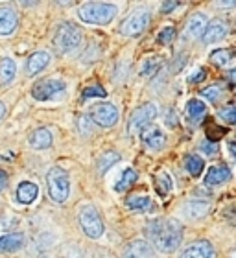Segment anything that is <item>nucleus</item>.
<instances>
[{
    "label": "nucleus",
    "instance_id": "f704fd0d",
    "mask_svg": "<svg viewBox=\"0 0 236 258\" xmlns=\"http://www.w3.org/2000/svg\"><path fill=\"white\" fill-rule=\"evenodd\" d=\"M78 125H80V131H81L83 135H89V133L92 131V127H91V120H89V116H85V114L78 118Z\"/></svg>",
    "mask_w": 236,
    "mask_h": 258
},
{
    "label": "nucleus",
    "instance_id": "423d86ee",
    "mask_svg": "<svg viewBox=\"0 0 236 258\" xmlns=\"http://www.w3.org/2000/svg\"><path fill=\"white\" fill-rule=\"evenodd\" d=\"M157 116V107L153 103H144V105H140L137 107L131 113L129 116V122H128V133L129 135H135L139 133V131H144L146 125L153 122Z\"/></svg>",
    "mask_w": 236,
    "mask_h": 258
},
{
    "label": "nucleus",
    "instance_id": "b1692460",
    "mask_svg": "<svg viewBox=\"0 0 236 258\" xmlns=\"http://www.w3.org/2000/svg\"><path fill=\"white\" fill-rule=\"evenodd\" d=\"M135 181H137V172H135L133 168H128V170H124V173L120 175L114 190H116V192H126V190H129L133 186Z\"/></svg>",
    "mask_w": 236,
    "mask_h": 258
},
{
    "label": "nucleus",
    "instance_id": "6ab92c4d",
    "mask_svg": "<svg viewBox=\"0 0 236 258\" xmlns=\"http://www.w3.org/2000/svg\"><path fill=\"white\" fill-rule=\"evenodd\" d=\"M39 196V188L37 184L30 183V181H24V183L19 184V188H17V201L22 205H30L33 203Z\"/></svg>",
    "mask_w": 236,
    "mask_h": 258
},
{
    "label": "nucleus",
    "instance_id": "2f4dec72",
    "mask_svg": "<svg viewBox=\"0 0 236 258\" xmlns=\"http://www.w3.org/2000/svg\"><path fill=\"white\" fill-rule=\"evenodd\" d=\"M107 96V92H105V89L100 85H92V87H87L85 91H83V98H105Z\"/></svg>",
    "mask_w": 236,
    "mask_h": 258
},
{
    "label": "nucleus",
    "instance_id": "5701e85b",
    "mask_svg": "<svg viewBox=\"0 0 236 258\" xmlns=\"http://www.w3.org/2000/svg\"><path fill=\"white\" fill-rule=\"evenodd\" d=\"M126 205H128V209L133 210V212H148V210H151L153 201H151L148 196H131V198H128Z\"/></svg>",
    "mask_w": 236,
    "mask_h": 258
},
{
    "label": "nucleus",
    "instance_id": "c03bdc74",
    "mask_svg": "<svg viewBox=\"0 0 236 258\" xmlns=\"http://www.w3.org/2000/svg\"><path fill=\"white\" fill-rule=\"evenodd\" d=\"M229 78H231L232 81H236V69L231 70V74H229Z\"/></svg>",
    "mask_w": 236,
    "mask_h": 258
},
{
    "label": "nucleus",
    "instance_id": "79ce46f5",
    "mask_svg": "<svg viewBox=\"0 0 236 258\" xmlns=\"http://www.w3.org/2000/svg\"><path fill=\"white\" fill-rule=\"evenodd\" d=\"M4 114H6V105L2 102H0V120L4 118Z\"/></svg>",
    "mask_w": 236,
    "mask_h": 258
},
{
    "label": "nucleus",
    "instance_id": "72a5a7b5",
    "mask_svg": "<svg viewBox=\"0 0 236 258\" xmlns=\"http://www.w3.org/2000/svg\"><path fill=\"white\" fill-rule=\"evenodd\" d=\"M173 35H175V30H173L172 26L162 28V32L159 33V43H161V44H170V43H172Z\"/></svg>",
    "mask_w": 236,
    "mask_h": 258
},
{
    "label": "nucleus",
    "instance_id": "a878e982",
    "mask_svg": "<svg viewBox=\"0 0 236 258\" xmlns=\"http://www.w3.org/2000/svg\"><path fill=\"white\" fill-rule=\"evenodd\" d=\"M118 161H120V155H118L116 151H105V153L98 159V172L105 173L109 168L113 166V164H116Z\"/></svg>",
    "mask_w": 236,
    "mask_h": 258
},
{
    "label": "nucleus",
    "instance_id": "e433bc0d",
    "mask_svg": "<svg viewBox=\"0 0 236 258\" xmlns=\"http://www.w3.org/2000/svg\"><path fill=\"white\" fill-rule=\"evenodd\" d=\"M179 6H181V4H179V2H162L161 11H162V13H170V11L177 10Z\"/></svg>",
    "mask_w": 236,
    "mask_h": 258
},
{
    "label": "nucleus",
    "instance_id": "bb28decb",
    "mask_svg": "<svg viewBox=\"0 0 236 258\" xmlns=\"http://www.w3.org/2000/svg\"><path fill=\"white\" fill-rule=\"evenodd\" d=\"M155 188L162 198L170 194V190H172V179H170V175L166 172H159L155 175Z\"/></svg>",
    "mask_w": 236,
    "mask_h": 258
},
{
    "label": "nucleus",
    "instance_id": "0eeeda50",
    "mask_svg": "<svg viewBox=\"0 0 236 258\" xmlns=\"http://www.w3.org/2000/svg\"><path fill=\"white\" fill-rule=\"evenodd\" d=\"M148 24H150V11H137L128 19H124L120 24V33L126 37H135L144 32Z\"/></svg>",
    "mask_w": 236,
    "mask_h": 258
},
{
    "label": "nucleus",
    "instance_id": "4be33fe9",
    "mask_svg": "<svg viewBox=\"0 0 236 258\" xmlns=\"http://www.w3.org/2000/svg\"><path fill=\"white\" fill-rule=\"evenodd\" d=\"M207 212H209V203H205V201H190L183 209V216L188 220H199Z\"/></svg>",
    "mask_w": 236,
    "mask_h": 258
},
{
    "label": "nucleus",
    "instance_id": "c85d7f7f",
    "mask_svg": "<svg viewBox=\"0 0 236 258\" xmlns=\"http://www.w3.org/2000/svg\"><path fill=\"white\" fill-rule=\"evenodd\" d=\"M187 113L190 116V120H199L207 113V105L203 102H199V100H190L187 105Z\"/></svg>",
    "mask_w": 236,
    "mask_h": 258
},
{
    "label": "nucleus",
    "instance_id": "473e14b6",
    "mask_svg": "<svg viewBox=\"0 0 236 258\" xmlns=\"http://www.w3.org/2000/svg\"><path fill=\"white\" fill-rule=\"evenodd\" d=\"M218 116L227 124H236V107H223L218 111Z\"/></svg>",
    "mask_w": 236,
    "mask_h": 258
},
{
    "label": "nucleus",
    "instance_id": "aec40b11",
    "mask_svg": "<svg viewBox=\"0 0 236 258\" xmlns=\"http://www.w3.org/2000/svg\"><path fill=\"white\" fill-rule=\"evenodd\" d=\"M231 179V170L227 166H210L205 175V184H221Z\"/></svg>",
    "mask_w": 236,
    "mask_h": 258
},
{
    "label": "nucleus",
    "instance_id": "37998d69",
    "mask_svg": "<svg viewBox=\"0 0 236 258\" xmlns=\"http://www.w3.org/2000/svg\"><path fill=\"white\" fill-rule=\"evenodd\" d=\"M229 150H231V153L236 157V142H231V144H229Z\"/></svg>",
    "mask_w": 236,
    "mask_h": 258
},
{
    "label": "nucleus",
    "instance_id": "f03ea898",
    "mask_svg": "<svg viewBox=\"0 0 236 258\" xmlns=\"http://www.w3.org/2000/svg\"><path fill=\"white\" fill-rule=\"evenodd\" d=\"M78 15L87 24H109L116 15V8L109 2H87L78 10Z\"/></svg>",
    "mask_w": 236,
    "mask_h": 258
},
{
    "label": "nucleus",
    "instance_id": "4468645a",
    "mask_svg": "<svg viewBox=\"0 0 236 258\" xmlns=\"http://www.w3.org/2000/svg\"><path fill=\"white\" fill-rule=\"evenodd\" d=\"M19 24L17 11L11 8H0V35H11Z\"/></svg>",
    "mask_w": 236,
    "mask_h": 258
},
{
    "label": "nucleus",
    "instance_id": "6e6552de",
    "mask_svg": "<svg viewBox=\"0 0 236 258\" xmlns=\"http://www.w3.org/2000/svg\"><path fill=\"white\" fill-rule=\"evenodd\" d=\"M65 91V83L61 80H41L32 89V96L37 102H48Z\"/></svg>",
    "mask_w": 236,
    "mask_h": 258
},
{
    "label": "nucleus",
    "instance_id": "1a4fd4ad",
    "mask_svg": "<svg viewBox=\"0 0 236 258\" xmlns=\"http://www.w3.org/2000/svg\"><path fill=\"white\" fill-rule=\"evenodd\" d=\"M118 107L113 103H96L91 107V120L102 127H111L118 122Z\"/></svg>",
    "mask_w": 236,
    "mask_h": 258
},
{
    "label": "nucleus",
    "instance_id": "7ed1b4c3",
    "mask_svg": "<svg viewBox=\"0 0 236 258\" xmlns=\"http://www.w3.org/2000/svg\"><path fill=\"white\" fill-rule=\"evenodd\" d=\"M46 184H48V196L55 203H65L70 196V179L69 173L63 168L54 166L46 173Z\"/></svg>",
    "mask_w": 236,
    "mask_h": 258
},
{
    "label": "nucleus",
    "instance_id": "f257e3e1",
    "mask_svg": "<svg viewBox=\"0 0 236 258\" xmlns=\"http://www.w3.org/2000/svg\"><path fill=\"white\" fill-rule=\"evenodd\" d=\"M146 232L151 243L159 249L161 253L170 254L175 249H179L183 242V227L175 220L162 218V220H153L146 225Z\"/></svg>",
    "mask_w": 236,
    "mask_h": 258
},
{
    "label": "nucleus",
    "instance_id": "dca6fc26",
    "mask_svg": "<svg viewBox=\"0 0 236 258\" xmlns=\"http://www.w3.org/2000/svg\"><path fill=\"white\" fill-rule=\"evenodd\" d=\"M50 63V54L48 52H35L28 57L26 63V74L28 76H35L39 74L41 70H44Z\"/></svg>",
    "mask_w": 236,
    "mask_h": 258
},
{
    "label": "nucleus",
    "instance_id": "412c9836",
    "mask_svg": "<svg viewBox=\"0 0 236 258\" xmlns=\"http://www.w3.org/2000/svg\"><path fill=\"white\" fill-rule=\"evenodd\" d=\"M17 74V64L10 57H2L0 59V89H4L6 85H10L11 81L15 80Z\"/></svg>",
    "mask_w": 236,
    "mask_h": 258
},
{
    "label": "nucleus",
    "instance_id": "c756f323",
    "mask_svg": "<svg viewBox=\"0 0 236 258\" xmlns=\"http://www.w3.org/2000/svg\"><path fill=\"white\" fill-rule=\"evenodd\" d=\"M203 166H205V162L201 161V157L198 155H188L187 157V170L190 175H199V173L203 172Z\"/></svg>",
    "mask_w": 236,
    "mask_h": 258
},
{
    "label": "nucleus",
    "instance_id": "9d476101",
    "mask_svg": "<svg viewBox=\"0 0 236 258\" xmlns=\"http://www.w3.org/2000/svg\"><path fill=\"white\" fill-rule=\"evenodd\" d=\"M122 258H153V249L144 240H133L126 245Z\"/></svg>",
    "mask_w": 236,
    "mask_h": 258
},
{
    "label": "nucleus",
    "instance_id": "c9c22d12",
    "mask_svg": "<svg viewBox=\"0 0 236 258\" xmlns=\"http://www.w3.org/2000/svg\"><path fill=\"white\" fill-rule=\"evenodd\" d=\"M65 258H83V253H81L80 247L69 245V247L65 249Z\"/></svg>",
    "mask_w": 236,
    "mask_h": 258
},
{
    "label": "nucleus",
    "instance_id": "393cba45",
    "mask_svg": "<svg viewBox=\"0 0 236 258\" xmlns=\"http://www.w3.org/2000/svg\"><path fill=\"white\" fill-rule=\"evenodd\" d=\"M161 64H162V59L159 57V55H151V57H148V59L142 63V67H140V76L151 78L155 72H159Z\"/></svg>",
    "mask_w": 236,
    "mask_h": 258
},
{
    "label": "nucleus",
    "instance_id": "39448f33",
    "mask_svg": "<svg viewBox=\"0 0 236 258\" xmlns=\"http://www.w3.org/2000/svg\"><path fill=\"white\" fill-rule=\"evenodd\" d=\"M80 225L83 229L87 236L92 238V240H96L103 234V221L98 214V210L92 207V205H83L80 209Z\"/></svg>",
    "mask_w": 236,
    "mask_h": 258
},
{
    "label": "nucleus",
    "instance_id": "ddd939ff",
    "mask_svg": "<svg viewBox=\"0 0 236 258\" xmlns=\"http://www.w3.org/2000/svg\"><path fill=\"white\" fill-rule=\"evenodd\" d=\"M181 258H214V249L207 240H199V242L190 243Z\"/></svg>",
    "mask_w": 236,
    "mask_h": 258
},
{
    "label": "nucleus",
    "instance_id": "f8f14e48",
    "mask_svg": "<svg viewBox=\"0 0 236 258\" xmlns=\"http://www.w3.org/2000/svg\"><path fill=\"white\" fill-rule=\"evenodd\" d=\"M207 17L203 13H196L188 19L187 22V28H185V39H198L201 37L207 30Z\"/></svg>",
    "mask_w": 236,
    "mask_h": 258
},
{
    "label": "nucleus",
    "instance_id": "20e7f679",
    "mask_svg": "<svg viewBox=\"0 0 236 258\" xmlns=\"http://www.w3.org/2000/svg\"><path fill=\"white\" fill-rule=\"evenodd\" d=\"M81 44V30L72 22L59 24L54 33V46L59 54H69Z\"/></svg>",
    "mask_w": 236,
    "mask_h": 258
},
{
    "label": "nucleus",
    "instance_id": "7c9ffc66",
    "mask_svg": "<svg viewBox=\"0 0 236 258\" xmlns=\"http://www.w3.org/2000/svg\"><path fill=\"white\" fill-rule=\"evenodd\" d=\"M221 92H223V89H221L220 85H210L201 91V96L207 98L209 102H218V98L221 96Z\"/></svg>",
    "mask_w": 236,
    "mask_h": 258
},
{
    "label": "nucleus",
    "instance_id": "2eb2a0df",
    "mask_svg": "<svg viewBox=\"0 0 236 258\" xmlns=\"http://www.w3.org/2000/svg\"><path fill=\"white\" fill-rule=\"evenodd\" d=\"M142 142L146 144V148L157 151L166 144V137L159 127H148L142 131Z\"/></svg>",
    "mask_w": 236,
    "mask_h": 258
},
{
    "label": "nucleus",
    "instance_id": "58836bf2",
    "mask_svg": "<svg viewBox=\"0 0 236 258\" xmlns=\"http://www.w3.org/2000/svg\"><path fill=\"white\" fill-rule=\"evenodd\" d=\"M201 150H203L207 155H212V153H216V151H218V148H216L212 142H203V144H201Z\"/></svg>",
    "mask_w": 236,
    "mask_h": 258
},
{
    "label": "nucleus",
    "instance_id": "a19ab883",
    "mask_svg": "<svg viewBox=\"0 0 236 258\" xmlns=\"http://www.w3.org/2000/svg\"><path fill=\"white\" fill-rule=\"evenodd\" d=\"M216 6H220V8H236V2H216Z\"/></svg>",
    "mask_w": 236,
    "mask_h": 258
},
{
    "label": "nucleus",
    "instance_id": "a211bd4d",
    "mask_svg": "<svg viewBox=\"0 0 236 258\" xmlns=\"http://www.w3.org/2000/svg\"><path fill=\"white\" fill-rule=\"evenodd\" d=\"M24 245V236L19 232L11 234H2L0 236V253H15Z\"/></svg>",
    "mask_w": 236,
    "mask_h": 258
},
{
    "label": "nucleus",
    "instance_id": "cd10ccee",
    "mask_svg": "<svg viewBox=\"0 0 236 258\" xmlns=\"http://www.w3.org/2000/svg\"><path fill=\"white\" fill-rule=\"evenodd\" d=\"M234 57H236L234 48H221V50H216L214 54H212V61H214L216 64H220V67L229 64Z\"/></svg>",
    "mask_w": 236,
    "mask_h": 258
},
{
    "label": "nucleus",
    "instance_id": "ea45409f",
    "mask_svg": "<svg viewBox=\"0 0 236 258\" xmlns=\"http://www.w3.org/2000/svg\"><path fill=\"white\" fill-rule=\"evenodd\" d=\"M8 186V173L4 172V170H0V192Z\"/></svg>",
    "mask_w": 236,
    "mask_h": 258
},
{
    "label": "nucleus",
    "instance_id": "f3484780",
    "mask_svg": "<svg viewBox=\"0 0 236 258\" xmlns=\"http://www.w3.org/2000/svg\"><path fill=\"white\" fill-rule=\"evenodd\" d=\"M28 142H30L33 150H48L52 146V133L46 127H39L30 135Z\"/></svg>",
    "mask_w": 236,
    "mask_h": 258
},
{
    "label": "nucleus",
    "instance_id": "4c0bfd02",
    "mask_svg": "<svg viewBox=\"0 0 236 258\" xmlns=\"http://www.w3.org/2000/svg\"><path fill=\"white\" fill-rule=\"evenodd\" d=\"M203 78H205V72L201 69H198V70H194V74H190L188 80L192 81V83H198V81H201Z\"/></svg>",
    "mask_w": 236,
    "mask_h": 258
},
{
    "label": "nucleus",
    "instance_id": "9b49d317",
    "mask_svg": "<svg viewBox=\"0 0 236 258\" xmlns=\"http://www.w3.org/2000/svg\"><path fill=\"white\" fill-rule=\"evenodd\" d=\"M227 32H229V28H227L225 21H220V19L210 21L209 24H207V30H205V33H203V41L207 44L218 43V41H221V39H225Z\"/></svg>",
    "mask_w": 236,
    "mask_h": 258
}]
</instances>
